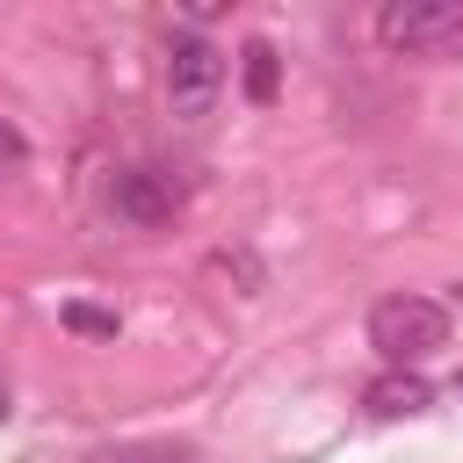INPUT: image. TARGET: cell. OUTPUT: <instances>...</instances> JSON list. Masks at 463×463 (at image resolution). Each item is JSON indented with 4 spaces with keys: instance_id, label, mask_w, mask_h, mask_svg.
Here are the masks:
<instances>
[{
    "instance_id": "cell-1",
    "label": "cell",
    "mask_w": 463,
    "mask_h": 463,
    "mask_svg": "<svg viewBox=\"0 0 463 463\" xmlns=\"http://www.w3.org/2000/svg\"><path fill=\"white\" fill-rule=\"evenodd\" d=\"M369 347L391 362V369H412L427 362L434 347H449V311L434 297H383L369 311Z\"/></svg>"
},
{
    "instance_id": "cell-2",
    "label": "cell",
    "mask_w": 463,
    "mask_h": 463,
    "mask_svg": "<svg viewBox=\"0 0 463 463\" xmlns=\"http://www.w3.org/2000/svg\"><path fill=\"white\" fill-rule=\"evenodd\" d=\"M376 43L398 58H456L463 51V0H391L376 14Z\"/></svg>"
},
{
    "instance_id": "cell-3",
    "label": "cell",
    "mask_w": 463,
    "mask_h": 463,
    "mask_svg": "<svg viewBox=\"0 0 463 463\" xmlns=\"http://www.w3.org/2000/svg\"><path fill=\"white\" fill-rule=\"evenodd\" d=\"M224 51L217 43H203V36H174V51H166V101H174V116L181 123H203L210 109H217V94H224Z\"/></svg>"
},
{
    "instance_id": "cell-4",
    "label": "cell",
    "mask_w": 463,
    "mask_h": 463,
    "mask_svg": "<svg viewBox=\"0 0 463 463\" xmlns=\"http://www.w3.org/2000/svg\"><path fill=\"white\" fill-rule=\"evenodd\" d=\"M109 210H116V224H137V232L166 224V217L181 210V181H174V166H116V181H109Z\"/></svg>"
},
{
    "instance_id": "cell-5",
    "label": "cell",
    "mask_w": 463,
    "mask_h": 463,
    "mask_svg": "<svg viewBox=\"0 0 463 463\" xmlns=\"http://www.w3.org/2000/svg\"><path fill=\"white\" fill-rule=\"evenodd\" d=\"M427 376L420 369H391V376H376L369 391H362V405L376 412V420H412V412H427Z\"/></svg>"
},
{
    "instance_id": "cell-6",
    "label": "cell",
    "mask_w": 463,
    "mask_h": 463,
    "mask_svg": "<svg viewBox=\"0 0 463 463\" xmlns=\"http://www.w3.org/2000/svg\"><path fill=\"white\" fill-rule=\"evenodd\" d=\"M239 72H246V101H275V43H246L239 51Z\"/></svg>"
},
{
    "instance_id": "cell-7",
    "label": "cell",
    "mask_w": 463,
    "mask_h": 463,
    "mask_svg": "<svg viewBox=\"0 0 463 463\" xmlns=\"http://www.w3.org/2000/svg\"><path fill=\"white\" fill-rule=\"evenodd\" d=\"M109 463H195V449H181V441H137V449H116Z\"/></svg>"
},
{
    "instance_id": "cell-8",
    "label": "cell",
    "mask_w": 463,
    "mask_h": 463,
    "mask_svg": "<svg viewBox=\"0 0 463 463\" xmlns=\"http://www.w3.org/2000/svg\"><path fill=\"white\" fill-rule=\"evenodd\" d=\"M65 326L94 333V340H116V311H94V304H65Z\"/></svg>"
},
{
    "instance_id": "cell-9",
    "label": "cell",
    "mask_w": 463,
    "mask_h": 463,
    "mask_svg": "<svg viewBox=\"0 0 463 463\" xmlns=\"http://www.w3.org/2000/svg\"><path fill=\"white\" fill-rule=\"evenodd\" d=\"M22 159H29V137H22V123H14V116H0V181H7V174H22Z\"/></svg>"
},
{
    "instance_id": "cell-10",
    "label": "cell",
    "mask_w": 463,
    "mask_h": 463,
    "mask_svg": "<svg viewBox=\"0 0 463 463\" xmlns=\"http://www.w3.org/2000/svg\"><path fill=\"white\" fill-rule=\"evenodd\" d=\"M0 420H7V383H0Z\"/></svg>"
},
{
    "instance_id": "cell-11",
    "label": "cell",
    "mask_w": 463,
    "mask_h": 463,
    "mask_svg": "<svg viewBox=\"0 0 463 463\" xmlns=\"http://www.w3.org/2000/svg\"><path fill=\"white\" fill-rule=\"evenodd\" d=\"M456 304H463V282H456Z\"/></svg>"
},
{
    "instance_id": "cell-12",
    "label": "cell",
    "mask_w": 463,
    "mask_h": 463,
    "mask_svg": "<svg viewBox=\"0 0 463 463\" xmlns=\"http://www.w3.org/2000/svg\"><path fill=\"white\" fill-rule=\"evenodd\" d=\"M456 391H463V369H456Z\"/></svg>"
}]
</instances>
